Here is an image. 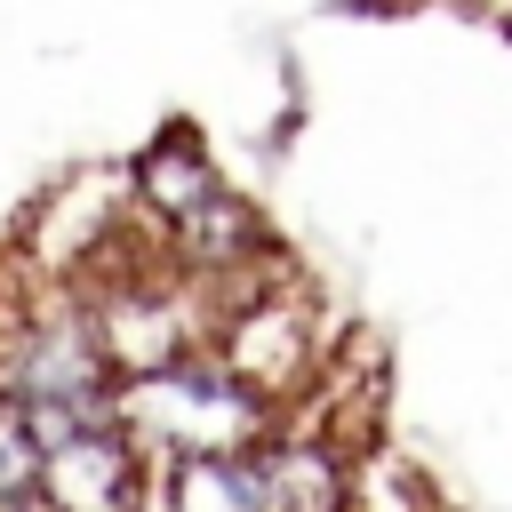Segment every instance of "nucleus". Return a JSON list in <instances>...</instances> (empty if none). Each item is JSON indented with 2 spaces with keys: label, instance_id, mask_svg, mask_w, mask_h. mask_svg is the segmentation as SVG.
Segmentation results:
<instances>
[{
  "label": "nucleus",
  "instance_id": "f257e3e1",
  "mask_svg": "<svg viewBox=\"0 0 512 512\" xmlns=\"http://www.w3.org/2000/svg\"><path fill=\"white\" fill-rule=\"evenodd\" d=\"M120 416L160 464L184 456V448H256V440L280 432V408L256 384H240L216 344H200V352H184V360H168L152 376H128Z\"/></svg>",
  "mask_w": 512,
  "mask_h": 512
},
{
  "label": "nucleus",
  "instance_id": "f03ea898",
  "mask_svg": "<svg viewBox=\"0 0 512 512\" xmlns=\"http://www.w3.org/2000/svg\"><path fill=\"white\" fill-rule=\"evenodd\" d=\"M216 352H224V368H232L240 384H256V392L280 408V424H288V408H296V400L328 376V360L344 352V328H336V312L304 288V272L288 264V272L256 280L240 304H224Z\"/></svg>",
  "mask_w": 512,
  "mask_h": 512
},
{
  "label": "nucleus",
  "instance_id": "7ed1b4c3",
  "mask_svg": "<svg viewBox=\"0 0 512 512\" xmlns=\"http://www.w3.org/2000/svg\"><path fill=\"white\" fill-rule=\"evenodd\" d=\"M40 448V488L64 512H144V496L160 488V456L128 432V416H88L72 432H48Z\"/></svg>",
  "mask_w": 512,
  "mask_h": 512
},
{
  "label": "nucleus",
  "instance_id": "20e7f679",
  "mask_svg": "<svg viewBox=\"0 0 512 512\" xmlns=\"http://www.w3.org/2000/svg\"><path fill=\"white\" fill-rule=\"evenodd\" d=\"M128 192H136V216H144L160 240H176L208 200H224V192H232V176L216 168V152H208L184 120H168V128L128 160Z\"/></svg>",
  "mask_w": 512,
  "mask_h": 512
},
{
  "label": "nucleus",
  "instance_id": "39448f33",
  "mask_svg": "<svg viewBox=\"0 0 512 512\" xmlns=\"http://www.w3.org/2000/svg\"><path fill=\"white\" fill-rule=\"evenodd\" d=\"M264 512H352V448L312 424H280L264 440Z\"/></svg>",
  "mask_w": 512,
  "mask_h": 512
},
{
  "label": "nucleus",
  "instance_id": "423d86ee",
  "mask_svg": "<svg viewBox=\"0 0 512 512\" xmlns=\"http://www.w3.org/2000/svg\"><path fill=\"white\" fill-rule=\"evenodd\" d=\"M160 512H264V440L168 456L160 464Z\"/></svg>",
  "mask_w": 512,
  "mask_h": 512
},
{
  "label": "nucleus",
  "instance_id": "0eeeda50",
  "mask_svg": "<svg viewBox=\"0 0 512 512\" xmlns=\"http://www.w3.org/2000/svg\"><path fill=\"white\" fill-rule=\"evenodd\" d=\"M352 512H432V488L408 456H392L384 440H368L352 456Z\"/></svg>",
  "mask_w": 512,
  "mask_h": 512
},
{
  "label": "nucleus",
  "instance_id": "6e6552de",
  "mask_svg": "<svg viewBox=\"0 0 512 512\" xmlns=\"http://www.w3.org/2000/svg\"><path fill=\"white\" fill-rule=\"evenodd\" d=\"M40 464H48V448H40V424H32V408H24L16 392H0V496H24V488H40Z\"/></svg>",
  "mask_w": 512,
  "mask_h": 512
},
{
  "label": "nucleus",
  "instance_id": "1a4fd4ad",
  "mask_svg": "<svg viewBox=\"0 0 512 512\" xmlns=\"http://www.w3.org/2000/svg\"><path fill=\"white\" fill-rule=\"evenodd\" d=\"M0 512H64L48 488H24V496H0Z\"/></svg>",
  "mask_w": 512,
  "mask_h": 512
},
{
  "label": "nucleus",
  "instance_id": "9d476101",
  "mask_svg": "<svg viewBox=\"0 0 512 512\" xmlns=\"http://www.w3.org/2000/svg\"><path fill=\"white\" fill-rule=\"evenodd\" d=\"M480 8H488V16H496V24H512V0H480Z\"/></svg>",
  "mask_w": 512,
  "mask_h": 512
}]
</instances>
